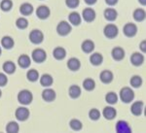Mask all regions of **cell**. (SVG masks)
Here are the masks:
<instances>
[{
  "label": "cell",
  "mask_w": 146,
  "mask_h": 133,
  "mask_svg": "<svg viewBox=\"0 0 146 133\" xmlns=\"http://www.w3.org/2000/svg\"><path fill=\"white\" fill-rule=\"evenodd\" d=\"M120 95V99L124 102V103H131V101L135 98V92L129 87H125L123 88H121L119 92Z\"/></svg>",
  "instance_id": "1"
},
{
  "label": "cell",
  "mask_w": 146,
  "mask_h": 133,
  "mask_svg": "<svg viewBox=\"0 0 146 133\" xmlns=\"http://www.w3.org/2000/svg\"><path fill=\"white\" fill-rule=\"evenodd\" d=\"M33 100L32 92L28 90H22L18 93V101L22 105H29Z\"/></svg>",
  "instance_id": "2"
},
{
  "label": "cell",
  "mask_w": 146,
  "mask_h": 133,
  "mask_svg": "<svg viewBox=\"0 0 146 133\" xmlns=\"http://www.w3.org/2000/svg\"><path fill=\"white\" fill-rule=\"evenodd\" d=\"M119 33V29L113 23H108L103 28V34L104 36L108 39H114L115 37H117V35Z\"/></svg>",
  "instance_id": "3"
},
{
  "label": "cell",
  "mask_w": 146,
  "mask_h": 133,
  "mask_svg": "<svg viewBox=\"0 0 146 133\" xmlns=\"http://www.w3.org/2000/svg\"><path fill=\"white\" fill-rule=\"evenodd\" d=\"M71 24L68 22H65V20L58 22V24L56 25V32L60 36H66V35H68L71 32Z\"/></svg>",
  "instance_id": "4"
},
{
  "label": "cell",
  "mask_w": 146,
  "mask_h": 133,
  "mask_svg": "<svg viewBox=\"0 0 146 133\" xmlns=\"http://www.w3.org/2000/svg\"><path fill=\"white\" fill-rule=\"evenodd\" d=\"M31 58L36 63H42V62H44L46 60L47 53L43 49L37 48V49H35V50H33V52H32Z\"/></svg>",
  "instance_id": "5"
},
{
  "label": "cell",
  "mask_w": 146,
  "mask_h": 133,
  "mask_svg": "<svg viewBox=\"0 0 146 133\" xmlns=\"http://www.w3.org/2000/svg\"><path fill=\"white\" fill-rule=\"evenodd\" d=\"M43 40H44V34L41 30L33 29L29 33V41L31 42L32 44L38 45V44H41L42 42H43Z\"/></svg>",
  "instance_id": "6"
},
{
  "label": "cell",
  "mask_w": 146,
  "mask_h": 133,
  "mask_svg": "<svg viewBox=\"0 0 146 133\" xmlns=\"http://www.w3.org/2000/svg\"><path fill=\"white\" fill-rule=\"evenodd\" d=\"M16 119L20 122H25L27 120L28 118H29V115H30V112L28 110L27 108L25 107H19V108L16 110Z\"/></svg>",
  "instance_id": "7"
},
{
  "label": "cell",
  "mask_w": 146,
  "mask_h": 133,
  "mask_svg": "<svg viewBox=\"0 0 146 133\" xmlns=\"http://www.w3.org/2000/svg\"><path fill=\"white\" fill-rule=\"evenodd\" d=\"M123 32L127 37H133L137 33V26L133 22H128L127 24H125Z\"/></svg>",
  "instance_id": "8"
},
{
  "label": "cell",
  "mask_w": 146,
  "mask_h": 133,
  "mask_svg": "<svg viewBox=\"0 0 146 133\" xmlns=\"http://www.w3.org/2000/svg\"><path fill=\"white\" fill-rule=\"evenodd\" d=\"M50 8L48 6L45 5H41L36 9V16L38 17L40 20H46L50 17Z\"/></svg>",
  "instance_id": "9"
},
{
  "label": "cell",
  "mask_w": 146,
  "mask_h": 133,
  "mask_svg": "<svg viewBox=\"0 0 146 133\" xmlns=\"http://www.w3.org/2000/svg\"><path fill=\"white\" fill-rule=\"evenodd\" d=\"M56 92L52 88H47L45 90L42 92V99L46 102H52L56 99Z\"/></svg>",
  "instance_id": "10"
},
{
  "label": "cell",
  "mask_w": 146,
  "mask_h": 133,
  "mask_svg": "<svg viewBox=\"0 0 146 133\" xmlns=\"http://www.w3.org/2000/svg\"><path fill=\"white\" fill-rule=\"evenodd\" d=\"M82 17L87 22H92L96 18V11L92 8H86L82 12Z\"/></svg>",
  "instance_id": "11"
},
{
  "label": "cell",
  "mask_w": 146,
  "mask_h": 133,
  "mask_svg": "<svg viewBox=\"0 0 146 133\" xmlns=\"http://www.w3.org/2000/svg\"><path fill=\"white\" fill-rule=\"evenodd\" d=\"M111 57L116 61H120L125 57V51L121 47H115L111 51Z\"/></svg>",
  "instance_id": "12"
},
{
  "label": "cell",
  "mask_w": 146,
  "mask_h": 133,
  "mask_svg": "<svg viewBox=\"0 0 146 133\" xmlns=\"http://www.w3.org/2000/svg\"><path fill=\"white\" fill-rule=\"evenodd\" d=\"M117 115L116 109L112 106H106L104 107V109L102 110V116L104 117V119L111 120L113 119H115V117Z\"/></svg>",
  "instance_id": "13"
},
{
  "label": "cell",
  "mask_w": 146,
  "mask_h": 133,
  "mask_svg": "<svg viewBox=\"0 0 146 133\" xmlns=\"http://www.w3.org/2000/svg\"><path fill=\"white\" fill-rule=\"evenodd\" d=\"M116 131L118 133H131V128L127 122H125V120H119L116 123Z\"/></svg>",
  "instance_id": "14"
},
{
  "label": "cell",
  "mask_w": 146,
  "mask_h": 133,
  "mask_svg": "<svg viewBox=\"0 0 146 133\" xmlns=\"http://www.w3.org/2000/svg\"><path fill=\"white\" fill-rule=\"evenodd\" d=\"M30 63H31V58L27 55H22L18 58V64L21 68L27 69L30 66Z\"/></svg>",
  "instance_id": "15"
},
{
  "label": "cell",
  "mask_w": 146,
  "mask_h": 133,
  "mask_svg": "<svg viewBox=\"0 0 146 133\" xmlns=\"http://www.w3.org/2000/svg\"><path fill=\"white\" fill-rule=\"evenodd\" d=\"M143 107H144V104H143L142 101L133 102V105H131V114H133V115H135V116H140L141 114H142Z\"/></svg>",
  "instance_id": "16"
},
{
  "label": "cell",
  "mask_w": 146,
  "mask_h": 133,
  "mask_svg": "<svg viewBox=\"0 0 146 133\" xmlns=\"http://www.w3.org/2000/svg\"><path fill=\"white\" fill-rule=\"evenodd\" d=\"M131 62L135 66H140L144 62V55L140 53H133L131 55Z\"/></svg>",
  "instance_id": "17"
},
{
  "label": "cell",
  "mask_w": 146,
  "mask_h": 133,
  "mask_svg": "<svg viewBox=\"0 0 146 133\" xmlns=\"http://www.w3.org/2000/svg\"><path fill=\"white\" fill-rule=\"evenodd\" d=\"M103 16H104L105 20H107L108 22H114L118 17V13L114 8H107L103 12Z\"/></svg>",
  "instance_id": "18"
},
{
  "label": "cell",
  "mask_w": 146,
  "mask_h": 133,
  "mask_svg": "<svg viewBox=\"0 0 146 133\" xmlns=\"http://www.w3.org/2000/svg\"><path fill=\"white\" fill-rule=\"evenodd\" d=\"M113 78H114V75H113V73L111 71H109V70H103L100 75V81L103 84H110L113 81Z\"/></svg>",
  "instance_id": "19"
},
{
  "label": "cell",
  "mask_w": 146,
  "mask_h": 133,
  "mask_svg": "<svg viewBox=\"0 0 146 133\" xmlns=\"http://www.w3.org/2000/svg\"><path fill=\"white\" fill-rule=\"evenodd\" d=\"M66 65H67V68L69 70H71V71H77V70H79L80 67H81V62H80V60L78 58L71 57L68 59Z\"/></svg>",
  "instance_id": "20"
},
{
  "label": "cell",
  "mask_w": 146,
  "mask_h": 133,
  "mask_svg": "<svg viewBox=\"0 0 146 133\" xmlns=\"http://www.w3.org/2000/svg\"><path fill=\"white\" fill-rule=\"evenodd\" d=\"M81 49L85 53H91L95 50V43L90 39H87V40L83 41L81 45Z\"/></svg>",
  "instance_id": "21"
},
{
  "label": "cell",
  "mask_w": 146,
  "mask_h": 133,
  "mask_svg": "<svg viewBox=\"0 0 146 133\" xmlns=\"http://www.w3.org/2000/svg\"><path fill=\"white\" fill-rule=\"evenodd\" d=\"M54 79L50 74H43L40 77V84H41L42 87L44 88H49L53 85Z\"/></svg>",
  "instance_id": "22"
},
{
  "label": "cell",
  "mask_w": 146,
  "mask_h": 133,
  "mask_svg": "<svg viewBox=\"0 0 146 133\" xmlns=\"http://www.w3.org/2000/svg\"><path fill=\"white\" fill-rule=\"evenodd\" d=\"M68 20H69V23H71L73 25H79L82 22V18L79 13L72 12L68 15Z\"/></svg>",
  "instance_id": "23"
},
{
  "label": "cell",
  "mask_w": 146,
  "mask_h": 133,
  "mask_svg": "<svg viewBox=\"0 0 146 133\" xmlns=\"http://www.w3.org/2000/svg\"><path fill=\"white\" fill-rule=\"evenodd\" d=\"M53 55L56 59L62 60L66 57V51H65V49H63L62 47H56L55 50L53 51Z\"/></svg>",
  "instance_id": "24"
},
{
  "label": "cell",
  "mask_w": 146,
  "mask_h": 133,
  "mask_svg": "<svg viewBox=\"0 0 146 133\" xmlns=\"http://www.w3.org/2000/svg\"><path fill=\"white\" fill-rule=\"evenodd\" d=\"M103 61V57L102 55H100V53H94L91 55L90 57V62L95 66H98L102 63Z\"/></svg>",
  "instance_id": "25"
},
{
  "label": "cell",
  "mask_w": 146,
  "mask_h": 133,
  "mask_svg": "<svg viewBox=\"0 0 146 133\" xmlns=\"http://www.w3.org/2000/svg\"><path fill=\"white\" fill-rule=\"evenodd\" d=\"M33 12V6L30 3H23L20 6V13L23 16H29Z\"/></svg>",
  "instance_id": "26"
},
{
  "label": "cell",
  "mask_w": 146,
  "mask_h": 133,
  "mask_svg": "<svg viewBox=\"0 0 146 133\" xmlns=\"http://www.w3.org/2000/svg\"><path fill=\"white\" fill-rule=\"evenodd\" d=\"M15 45V42H14L13 38L10 36H4L1 39V46L3 47L6 50H11L12 48Z\"/></svg>",
  "instance_id": "27"
},
{
  "label": "cell",
  "mask_w": 146,
  "mask_h": 133,
  "mask_svg": "<svg viewBox=\"0 0 146 133\" xmlns=\"http://www.w3.org/2000/svg\"><path fill=\"white\" fill-rule=\"evenodd\" d=\"M2 69H3V71L5 72L6 74H13L14 72L16 71V65L14 63L13 61H11V60H9V61H5L2 65Z\"/></svg>",
  "instance_id": "28"
},
{
  "label": "cell",
  "mask_w": 146,
  "mask_h": 133,
  "mask_svg": "<svg viewBox=\"0 0 146 133\" xmlns=\"http://www.w3.org/2000/svg\"><path fill=\"white\" fill-rule=\"evenodd\" d=\"M68 94H69V96L73 99L78 98L80 95H81V88L77 85H72L71 87L69 88V90H68Z\"/></svg>",
  "instance_id": "29"
},
{
  "label": "cell",
  "mask_w": 146,
  "mask_h": 133,
  "mask_svg": "<svg viewBox=\"0 0 146 133\" xmlns=\"http://www.w3.org/2000/svg\"><path fill=\"white\" fill-rule=\"evenodd\" d=\"M133 16V18H135L136 22H143V20H145L146 13L142 8H138V9H135V10Z\"/></svg>",
  "instance_id": "30"
},
{
  "label": "cell",
  "mask_w": 146,
  "mask_h": 133,
  "mask_svg": "<svg viewBox=\"0 0 146 133\" xmlns=\"http://www.w3.org/2000/svg\"><path fill=\"white\" fill-rule=\"evenodd\" d=\"M105 101L107 102L109 105H114L118 101V95L116 94L114 92H109L105 95Z\"/></svg>",
  "instance_id": "31"
},
{
  "label": "cell",
  "mask_w": 146,
  "mask_h": 133,
  "mask_svg": "<svg viewBox=\"0 0 146 133\" xmlns=\"http://www.w3.org/2000/svg\"><path fill=\"white\" fill-rule=\"evenodd\" d=\"M5 129H6V132H8V133H18L19 130H20V126H19L18 122H10L7 123Z\"/></svg>",
  "instance_id": "32"
},
{
  "label": "cell",
  "mask_w": 146,
  "mask_h": 133,
  "mask_svg": "<svg viewBox=\"0 0 146 133\" xmlns=\"http://www.w3.org/2000/svg\"><path fill=\"white\" fill-rule=\"evenodd\" d=\"M83 88L88 92H91L96 88V82L91 78H87L83 81Z\"/></svg>",
  "instance_id": "33"
},
{
  "label": "cell",
  "mask_w": 146,
  "mask_h": 133,
  "mask_svg": "<svg viewBox=\"0 0 146 133\" xmlns=\"http://www.w3.org/2000/svg\"><path fill=\"white\" fill-rule=\"evenodd\" d=\"M129 84H131V86L133 88H139L142 85V78L138 75L133 76L131 78V80H129Z\"/></svg>",
  "instance_id": "34"
},
{
  "label": "cell",
  "mask_w": 146,
  "mask_h": 133,
  "mask_svg": "<svg viewBox=\"0 0 146 133\" xmlns=\"http://www.w3.org/2000/svg\"><path fill=\"white\" fill-rule=\"evenodd\" d=\"M27 78L29 82H36L39 79V73L37 72V70L30 69L27 73Z\"/></svg>",
  "instance_id": "35"
},
{
  "label": "cell",
  "mask_w": 146,
  "mask_h": 133,
  "mask_svg": "<svg viewBox=\"0 0 146 133\" xmlns=\"http://www.w3.org/2000/svg\"><path fill=\"white\" fill-rule=\"evenodd\" d=\"M69 126L71 127V129L74 130V131H79V130L82 129L83 124H82V122H80L79 120H77V119H73V120H70Z\"/></svg>",
  "instance_id": "36"
},
{
  "label": "cell",
  "mask_w": 146,
  "mask_h": 133,
  "mask_svg": "<svg viewBox=\"0 0 146 133\" xmlns=\"http://www.w3.org/2000/svg\"><path fill=\"white\" fill-rule=\"evenodd\" d=\"M12 7H13V2H12V0H2L1 3H0V8L4 12L10 11L12 9Z\"/></svg>",
  "instance_id": "37"
},
{
  "label": "cell",
  "mask_w": 146,
  "mask_h": 133,
  "mask_svg": "<svg viewBox=\"0 0 146 133\" xmlns=\"http://www.w3.org/2000/svg\"><path fill=\"white\" fill-rule=\"evenodd\" d=\"M16 25L18 26V28L20 29H25L28 26V20L25 18H19L17 20H16Z\"/></svg>",
  "instance_id": "38"
},
{
  "label": "cell",
  "mask_w": 146,
  "mask_h": 133,
  "mask_svg": "<svg viewBox=\"0 0 146 133\" xmlns=\"http://www.w3.org/2000/svg\"><path fill=\"white\" fill-rule=\"evenodd\" d=\"M100 115H101L100 112L98 111L96 108L91 109L90 112H89V118H90L92 120H100Z\"/></svg>",
  "instance_id": "39"
},
{
  "label": "cell",
  "mask_w": 146,
  "mask_h": 133,
  "mask_svg": "<svg viewBox=\"0 0 146 133\" xmlns=\"http://www.w3.org/2000/svg\"><path fill=\"white\" fill-rule=\"evenodd\" d=\"M80 0H65V5L70 9H75L79 6Z\"/></svg>",
  "instance_id": "40"
},
{
  "label": "cell",
  "mask_w": 146,
  "mask_h": 133,
  "mask_svg": "<svg viewBox=\"0 0 146 133\" xmlns=\"http://www.w3.org/2000/svg\"><path fill=\"white\" fill-rule=\"evenodd\" d=\"M8 83V78L4 73H0V87H5Z\"/></svg>",
  "instance_id": "41"
},
{
  "label": "cell",
  "mask_w": 146,
  "mask_h": 133,
  "mask_svg": "<svg viewBox=\"0 0 146 133\" xmlns=\"http://www.w3.org/2000/svg\"><path fill=\"white\" fill-rule=\"evenodd\" d=\"M105 3L109 6H114L118 3V0H105Z\"/></svg>",
  "instance_id": "42"
},
{
  "label": "cell",
  "mask_w": 146,
  "mask_h": 133,
  "mask_svg": "<svg viewBox=\"0 0 146 133\" xmlns=\"http://www.w3.org/2000/svg\"><path fill=\"white\" fill-rule=\"evenodd\" d=\"M139 48H140V50L142 51L143 53H145V52H146V41H145V40H143V41L140 43Z\"/></svg>",
  "instance_id": "43"
},
{
  "label": "cell",
  "mask_w": 146,
  "mask_h": 133,
  "mask_svg": "<svg viewBox=\"0 0 146 133\" xmlns=\"http://www.w3.org/2000/svg\"><path fill=\"white\" fill-rule=\"evenodd\" d=\"M84 1H85V3L88 4V5H94V4L96 3L98 0H84Z\"/></svg>",
  "instance_id": "44"
},
{
  "label": "cell",
  "mask_w": 146,
  "mask_h": 133,
  "mask_svg": "<svg viewBox=\"0 0 146 133\" xmlns=\"http://www.w3.org/2000/svg\"><path fill=\"white\" fill-rule=\"evenodd\" d=\"M138 2H139L141 5H143V6L146 5V0H138Z\"/></svg>",
  "instance_id": "45"
},
{
  "label": "cell",
  "mask_w": 146,
  "mask_h": 133,
  "mask_svg": "<svg viewBox=\"0 0 146 133\" xmlns=\"http://www.w3.org/2000/svg\"><path fill=\"white\" fill-rule=\"evenodd\" d=\"M1 53H2V50H1V47H0V55H1Z\"/></svg>",
  "instance_id": "46"
},
{
  "label": "cell",
  "mask_w": 146,
  "mask_h": 133,
  "mask_svg": "<svg viewBox=\"0 0 146 133\" xmlns=\"http://www.w3.org/2000/svg\"><path fill=\"white\" fill-rule=\"evenodd\" d=\"M1 95H2V92H1V90H0V97H1Z\"/></svg>",
  "instance_id": "47"
}]
</instances>
